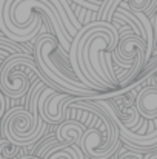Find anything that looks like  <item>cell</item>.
<instances>
[{
    "instance_id": "1",
    "label": "cell",
    "mask_w": 157,
    "mask_h": 159,
    "mask_svg": "<svg viewBox=\"0 0 157 159\" xmlns=\"http://www.w3.org/2000/svg\"><path fill=\"white\" fill-rule=\"evenodd\" d=\"M33 56L40 73L45 77V84L55 91L71 96H89L94 99H99V96L103 94L100 91L88 88L77 79L68 60V53L50 33L40 31V34L36 37V40L33 42Z\"/></svg>"
},
{
    "instance_id": "2",
    "label": "cell",
    "mask_w": 157,
    "mask_h": 159,
    "mask_svg": "<svg viewBox=\"0 0 157 159\" xmlns=\"http://www.w3.org/2000/svg\"><path fill=\"white\" fill-rule=\"evenodd\" d=\"M85 98L89 96H71L66 107L68 111L80 110L91 113L96 119L89 128H85L80 139V148L89 159H109L119 152L122 145L120 131L102 107L96 101H86Z\"/></svg>"
},
{
    "instance_id": "3",
    "label": "cell",
    "mask_w": 157,
    "mask_h": 159,
    "mask_svg": "<svg viewBox=\"0 0 157 159\" xmlns=\"http://www.w3.org/2000/svg\"><path fill=\"white\" fill-rule=\"evenodd\" d=\"M46 87L40 79L29 87V110L23 107H14L8 110L3 117L2 131L5 139L19 147H33L39 138L46 131V122L39 114V96Z\"/></svg>"
},
{
    "instance_id": "4",
    "label": "cell",
    "mask_w": 157,
    "mask_h": 159,
    "mask_svg": "<svg viewBox=\"0 0 157 159\" xmlns=\"http://www.w3.org/2000/svg\"><path fill=\"white\" fill-rule=\"evenodd\" d=\"M45 82L34 56L31 54H11L6 57L0 68V90L6 98L19 99L25 96L33 84V79Z\"/></svg>"
},
{
    "instance_id": "5",
    "label": "cell",
    "mask_w": 157,
    "mask_h": 159,
    "mask_svg": "<svg viewBox=\"0 0 157 159\" xmlns=\"http://www.w3.org/2000/svg\"><path fill=\"white\" fill-rule=\"evenodd\" d=\"M134 107L142 119L145 120H156L157 119V88L151 85L142 87L136 98Z\"/></svg>"
},
{
    "instance_id": "6",
    "label": "cell",
    "mask_w": 157,
    "mask_h": 159,
    "mask_svg": "<svg viewBox=\"0 0 157 159\" xmlns=\"http://www.w3.org/2000/svg\"><path fill=\"white\" fill-rule=\"evenodd\" d=\"M151 0H105L103 3L100 5L99 8V19L97 20H105V22H109L112 20V14L114 11L122 6L125 9H129L133 12L136 11H140V12H146L148 6H150Z\"/></svg>"
},
{
    "instance_id": "7",
    "label": "cell",
    "mask_w": 157,
    "mask_h": 159,
    "mask_svg": "<svg viewBox=\"0 0 157 159\" xmlns=\"http://www.w3.org/2000/svg\"><path fill=\"white\" fill-rule=\"evenodd\" d=\"M85 131V125L79 120H63L57 125V130H55V139L60 141V142H66L68 145H72V144H79L80 145V139H82V134Z\"/></svg>"
},
{
    "instance_id": "8",
    "label": "cell",
    "mask_w": 157,
    "mask_h": 159,
    "mask_svg": "<svg viewBox=\"0 0 157 159\" xmlns=\"http://www.w3.org/2000/svg\"><path fill=\"white\" fill-rule=\"evenodd\" d=\"M42 159H80V156L71 145H68L66 142L57 141L52 147H50L45 152Z\"/></svg>"
},
{
    "instance_id": "9",
    "label": "cell",
    "mask_w": 157,
    "mask_h": 159,
    "mask_svg": "<svg viewBox=\"0 0 157 159\" xmlns=\"http://www.w3.org/2000/svg\"><path fill=\"white\" fill-rule=\"evenodd\" d=\"M20 148L19 145L9 142L8 139H0V155L3 159H11V158H15L19 153H20Z\"/></svg>"
},
{
    "instance_id": "10",
    "label": "cell",
    "mask_w": 157,
    "mask_h": 159,
    "mask_svg": "<svg viewBox=\"0 0 157 159\" xmlns=\"http://www.w3.org/2000/svg\"><path fill=\"white\" fill-rule=\"evenodd\" d=\"M55 142H57V139H55V134H52V136H50L46 141H43V142L40 144V147L37 148V152H36V158H37V159H42V156L45 155V152H46L50 147H52Z\"/></svg>"
},
{
    "instance_id": "11",
    "label": "cell",
    "mask_w": 157,
    "mask_h": 159,
    "mask_svg": "<svg viewBox=\"0 0 157 159\" xmlns=\"http://www.w3.org/2000/svg\"><path fill=\"white\" fill-rule=\"evenodd\" d=\"M74 3L80 5L85 9H91V11H99L100 5L103 3L105 0H72Z\"/></svg>"
},
{
    "instance_id": "12",
    "label": "cell",
    "mask_w": 157,
    "mask_h": 159,
    "mask_svg": "<svg viewBox=\"0 0 157 159\" xmlns=\"http://www.w3.org/2000/svg\"><path fill=\"white\" fill-rule=\"evenodd\" d=\"M156 70H157V57H154V60H148V63L142 70V74H148V73H153Z\"/></svg>"
},
{
    "instance_id": "13",
    "label": "cell",
    "mask_w": 157,
    "mask_h": 159,
    "mask_svg": "<svg viewBox=\"0 0 157 159\" xmlns=\"http://www.w3.org/2000/svg\"><path fill=\"white\" fill-rule=\"evenodd\" d=\"M142 158H143V155H142V153L131 150V152H126V153H123V155H122V156H120L119 159H142Z\"/></svg>"
},
{
    "instance_id": "14",
    "label": "cell",
    "mask_w": 157,
    "mask_h": 159,
    "mask_svg": "<svg viewBox=\"0 0 157 159\" xmlns=\"http://www.w3.org/2000/svg\"><path fill=\"white\" fill-rule=\"evenodd\" d=\"M5 111H6V96L0 90V119L5 116Z\"/></svg>"
},
{
    "instance_id": "15",
    "label": "cell",
    "mask_w": 157,
    "mask_h": 159,
    "mask_svg": "<svg viewBox=\"0 0 157 159\" xmlns=\"http://www.w3.org/2000/svg\"><path fill=\"white\" fill-rule=\"evenodd\" d=\"M156 9H157V0H151V3H150V6H148V9H146V16L148 17H151L154 12H156Z\"/></svg>"
},
{
    "instance_id": "16",
    "label": "cell",
    "mask_w": 157,
    "mask_h": 159,
    "mask_svg": "<svg viewBox=\"0 0 157 159\" xmlns=\"http://www.w3.org/2000/svg\"><path fill=\"white\" fill-rule=\"evenodd\" d=\"M142 159H157V147L151 148L150 152H146V153L143 155V158Z\"/></svg>"
},
{
    "instance_id": "17",
    "label": "cell",
    "mask_w": 157,
    "mask_h": 159,
    "mask_svg": "<svg viewBox=\"0 0 157 159\" xmlns=\"http://www.w3.org/2000/svg\"><path fill=\"white\" fill-rule=\"evenodd\" d=\"M150 20H151V25H153V30H154V37H156V40H157V9H156V12L150 17Z\"/></svg>"
},
{
    "instance_id": "18",
    "label": "cell",
    "mask_w": 157,
    "mask_h": 159,
    "mask_svg": "<svg viewBox=\"0 0 157 159\" xmlns=\"http://www.w3.org/2000/svg\"><path fill=\"white\" fill-rule=\"evenodd\" d=\"M20 159H37L36 156H23V158H20Z\"/></svg>"
},
{
    "instance_id": "19",
    "label": "cell",
    "mask_w": 157,
    "mask_h": 159,
    "mask_svg": "<svg viewBox=\"0 0 157 159\" xmlns=\"http://www.w3.org/2000/svg\"><path fill=\"white\" fill-rule=\"evenodd\" d=\"M0 159H3V158H2V155H0Z\"/></svg>"
}]
</instances>
